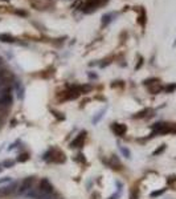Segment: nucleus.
Masks as SVG:
<instances>
[{"mask_svg":"<svg viewBox=\"0 0 176 199\" xmlns=\"http://www.w3.org/2000/svg\"><path fill=\"white\" fill-rule=\"evenodd\" d=\"M122 151H123V154L127 155V158H130V151L129 150H127V149H122Z\"/></svg>","mask_w":176,"mask_h":199,"instance_id":"obj_9","label":"nucleus"},{"mask_svg":"<svg viewBox=\"0 0 176 199\" xmlns=\"http://www.w3.org/2000/svg\"><path fill=\"white\" fill-rule=\"evenodd\" d=\"M164 149H166V146H164V145H163V146L160 147V149H158V150H156V151H155V153H154V154H155V155H156V154H159V153H162V151H163V150H164Z\"/></svg>","mask_w":176,"mask_h":199,"instance_id":"obj_8","label":"nucleus"},{"mask_svg":"<svg viewBox=\"0 0 176 199\" xmlns=\"http://www.w3.org/2000/svg\"><path fill=\"white\" fill-rule=\"evenodd\" d=\"M85 134L86 131H82V133L78 134V137L72 142V147H81L83 145V141H85Z\"/></svg>","mask_w":176,"mask_h":199,"instance_id":"obj_3","label":"nucleus"},{"mask_svg":"<svg viewBox=\"0 0 176 199\" xmlns=\"http://www.w3.org/2000/svg\"><path fill=\"white\" fill-rule=\"evenodd\" d=\"M27 159H28V154L25 153V154H20L19 158H17V161H20V162H25Z\"/></svg>","mask_w":176,"mask_h":199,"instance_id":"obj_6","label":"nucleus"},{"mask_svg":"<svg viewBox=\"0 0 176 199\" xmlns=\"http://www.w3.org/2000/svg\"><path fill=\"white\" fill-rule=\"evenodd\" d=\"M40 193L44 195H49L53 193V186L50 185V182L48 179H41V182H40Z\"/></svg>","mask_w":176,"mask_h":199,"instance_id":"obj_2","label":"nucleus"},{"mask_svg":"<svg viewBox=\"0 0 176 199\" xmlns=\"http://www.w3.org/2000/svg\"><path fill=\"white\" fill-rule=\"evenodd\" d=\"M45 154L50 155V158L48 159V162H56V163L65 162V154L61 153V151L57 150V149H50V150H48Z\"/></svg>","mask_w":176,"mask_h":199,"instance_id":"obj_1","label":"nucleus"},{"mask_svg":"<svg viewBox=\"0 0 176 199\" xmlns=\"http://www.w3.org/2000/svg\"><path fill=\"white\" fill-rule=\"evenodd\" d=\"M111 129L117 135H122L126 133V126L125 125H121V123H113V126H111Z\"/></svg>","mask_w":176,"mask_h":199,"instance_id":"obj_4","label":"nucleus"},{"mask_svg":"<svg viewBox=\"0 0 176 199\" xmlns=\"http://www.w3.org/2000/svg\"><path fill=\"white\" fill-rule=\"evenodd\" d=\"M0 40L4 41V43H12L13 41V37L9 36V35H0Z\"/></svg>","mask_w":176,"mask_h":199,"instance_id":"obj_5","label":"nucleus"},{"mask_svg":"<svg viewBox=\"0 0 176 199\" xmlns=\"http://www.w3.org/2000/svg\"><path fill=\"white\" fill-rule=\"evenodd\" d=\"M2 167H3V165H0V171H2Z\"/></svg>","mask_w":176,"mask_h":199,"instance_id":"obj_10","label":"nucleus"},{"mask_svg":"<svg viewBox=\"0 0 176 199\" xmlns=\"http://www.w3.org/2000/svg\"><path fill=\"white\" fill-rule=\"evenodd\" d=\"M13 163H15L13 161H4V162L2 163V165H3V166H8V167H9V166H13Z\"/></svg>","mask_w":176,"mask_h":199,"instance_id":"obj_7","label":"nucleus"}]
</instances>
